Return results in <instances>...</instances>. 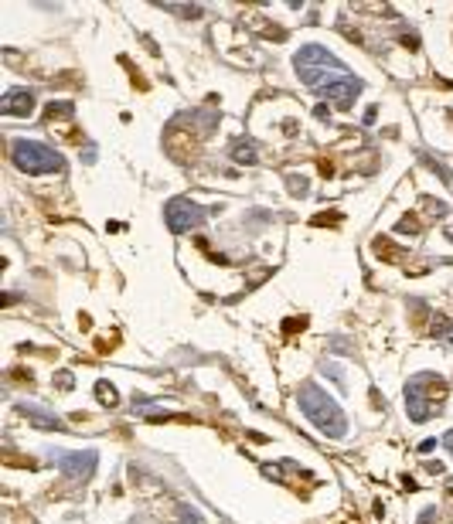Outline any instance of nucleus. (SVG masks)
<instances>
[{
    "mask_svg": "<svg viewBox=\"0 0 453 524\" xmlns=\"http://www.w3.org/2000/svg\"><path fill=\"white\" fill-rule=\"evenodd\" d=\"M293 65H296L300 82L310 85L321 99H330L337 109H348V106L355 102V96L362 92V82L355 79V75L330 55L328 48H321V44L300 48L296 58H293Z\"/></svg>",
    "mask_w": 453,
    "mask_h": 524,
    "instance_id": "nucleus-1",
    "label": "nucleus"
},
{
    "mask_svg": "<svg viewBox=\"0 0 453 524\" xmlns=\"http://www.w3.org/2000/svg\"><path fill=\"white\" fill-rule=\"evenodd\" d=\"M296 405H300V412L324 433V436H330V440H341L344 433H348V419H344V412L337 408V402L330 399L324 388H317L314 381H303L300 385V392H296Z\"/></svg>",
    "mask_w": 453,
    "mask_h": 524,
    "instance_id": "nucleus-2",
    "label": "nucleus"
},
{
    "mask_svg": "<svg viewBox=\"0 0 453 524\" xmlns=\"http://www.w3.org/2000/svg\"><path fill=\"white\" fill-rule=\"evenodd\" d=\"M10 161L24 174H62L65 161L55 147H44L38 140H14L10 143Z\"/></svg>",
    "mask_w": 453,
    "mask_h": 524,
    "instance_id": "nucleus-3",
    "label": "nucleus"
},
{
    "mask_svg": "<svg viewBox=\"0 0 453 524\" xmlns=\"http://www.w3.org/2000/svg\"><path fill=\"white\" fill-rule=\"evenodd\" d=\"M443 395H447V381L443 378H436L429 371L409 378V385H406V412H409V419L412 422H426L433 415V402H440Z\"/></svg>",
    "mask_w": 453,
    "mask_h": 524,
    "instance_id": "nucleus-4",
    "label": "nucleus"
},
{
    "mask_svg": "<svg viewBox=\"0 0 453 524\" xmlns=\"http://www.w3.org/2000/svg\"><path fill=\"white\" fill-rule=\"evenodd\" d=\"M51 456V463L62 470V473H69V477H76V480H85L92 470H96V463H99V453L96 449H76V453H65V449H51L48 453Z\"/></svg>",
    "mask_w": 453,
    "mask_h": 524,
    "instance_id": "nucleus-5",
    "label": "nucleus"
},
{
    "mask_svg": "<svg viewBox=\"0 0 453 524\" xmlns=\"http://www.w3.org/2000/svg\"><path fill=\"white\" fill-rule=\"evenodd\" d=\"M164 218H167V225H170V232H188V228H198V225H205L208 211L202 208V204L177 198V201H170V204L164 208Z\"/></svg>",
    "mask_w": 453,
    "mask_h": 524,
    "instance_id": "nucleus-6",
    "label": "nucleus"
},
{
    "mask_svg": "<svg viewBox=\"0 0 453 524\" xmlns=\"http://www.w3.org/2000/svg\"><path fill=\"white\" fill-rule=\"evenodd\" d=\"M31 106H35V92H31V89H14V92L3 96L0 113H3V116H28Z\"/></svg>",
    "mask_w": 453,
    "mask_h": 524,
    "instance_id": "nucleus-7",
    "label": "nucleus"
},
{
    "mask_svg": "<svg viewBox=\"0 0 453 524\" xmlns=\"http://www.w3.org/2000/svg\"><path fill=\"white\" fill-rule=\"evenodd\" d=\"M24 415L35 422V426H42V429H62V422H58V415H51V412H42V408H35V405H28L24 408Z\"/></svg>",
    "mask_w": 453,
    "mask_h": 524,
    "instance_id": "nucleus-8",
    "label": "nucleus"
},
{
    "mask_svg": "<svg viewBox=\"0 0 453 524\" xmlns=\"http://www.w3.org/2000/svg\"><path fill=\"white\" fill-rule=\"evenodd\" d=\"M96 392H99V402L103 405H116V388H113V385L99 381V385H96Z\"/></svg>",
    "mask_w": 453,
    "mask_h": 524,
    "instance_id": "nucleus-9",
    "label": "nucleus"
},
{
    "mask_svg": "<svg viewBox=\"0 0 453 524\" xmlns=\"http://www.w3.org/2000/svg\"><path fill=\"white\" fill-rule=\"evenodd\" d=\"M324 374H330V378L337 381V388H344V374H341V371H337L334 364H324Z\"/></svg>",
    "mask_w": 453,
    "mask_h": 524,
    "instance_id": "nucleus-10",
    "label": "nucleus"
},
{
    "mask_svg": "<svg viewBox=\"0 0 453 524\" xmlns=\"http://www.w3.org/2000/svg\"><path fill=\"white\" fill-rule=\"evenodd\" d=\"M429 449H436V440H426V443L419 446V453H429Z\"/></svg>",
    "mask_w": 453,
    "mask_h": 524,
    "instance_id": "nucleus-11",
    "label": "nucleus"
},
{
    "mask_svg": "<svg viewBox=\"0 0 453 524\" xmlns=\"http://www.w3.org/2000/svg\"><path fill=\"white\" fill-rule=\"evenodd\" d=\"M443 446H447V449H450V453H453V429H450V433H447V436H443Z\"/></svg>",
    "mask_w": 453,
    "mask_h": 524,
    "instance_id": "nucleus-12",
    "label": "nucleus"
}]
</instances>
